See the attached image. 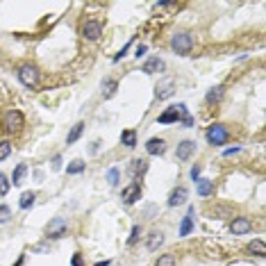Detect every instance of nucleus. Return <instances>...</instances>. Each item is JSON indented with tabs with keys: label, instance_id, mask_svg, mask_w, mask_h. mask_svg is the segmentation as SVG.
Returning a JSON list of instances; mask_svg holds the SVG:
<instances>
[{
	"label": "nucleus",
	"instance_id": "nucleus-3",
	"mask_svg": "<svg viewBox=\"0 0 266 266\" xmlns=\"http://www.w3.org/2000/svg\"><path fill=\"white\" fill-rule=\"evenodd\" d=\"M18 80H21L23 87L34 89L39 84V71L32 66V64H23V66L18 68Z\"/></svg>",
	"mask_w": 266,
	"mask_h": 266
},
{
	"label": "nucleus",
	"instance_id": "nucleus-36",
	"mask_svg": "<svg viewBox=\"0 0 266 266\" xmlns=\"http://www.w3.org/2000/svg\"><path fill=\"white\" fill-rule=\"evenodd\" d=\"M198 177H200V166H198V164H196V166H191V180H193V182H196Z\"/></svg>",
	"mask_w": 266,
	"mask_h": 266
},
{
	"label": "nucleus",
	"instance_id": "nucleus-15",
	"mask_svg": "<svg viewBox=\"0 0 266 266\" xmlns=\"http://www.w3.org/2000/svg\"><path fill=\"white\" fill-rule=\"evenodd\" d=\"M193 207H189V212H187V216L182 219V223H180V236H189L193 232Z\"/></svg>",
	"mask_w": 266,
	"mask_h": 266
},
{
	"label": "nucleus",
	"instance_id": "nucleus-24",
	"mask_svg": "<svg viewBox=\"0 0 266 266\" xmlns=\"http://www.w3.org/2000/svg\"><path fill=\"white\" fill-rule=\"evenodd\" d=\"M87 169V162H82V159H75V162H71L66 166V173L68 175H78V173H82V171Z\"/></svg>",
	"mask_w": 266,
	"mask_h": 266
},
{
	"label": "nucleus",
	"instance_id": "nucleus-37",
	"mask_svg": "<svg viewBox=\"0 0 266 266\" xmlns=\"http://www.w3.org/2000/svg\"><path fill=\"white\" fill-rule=\"evenodd\" d=\"M59 166H62V157H55V159H52V169H55V171H57L59 169Z\"/></svg>",
	"mask_w": 266,
	"mask_h": 266
},
{
	"label": "nucleus",
	"instance_id": "nucleus-2",
	"mask_svg": "<svg viewBox=\"0 0 266 266\" xmlns=\"http://www.w3.org/2000/svg\"><path fill=\"white\" fill-rule=\"evenodd\" d=\"M171 48L177 52V55H189L193 48V39L189 32H177V34H173V39H171Z\"/></svg>",
	"mask_w": 266,
	"mask_h": 266
},
{
	"label": "nucleus",
	"instance_id": "nucleus-4",
	"mask_svg": "<svg viewBox=\"0 0 266 266\" xmlns=\"http://www.w3.org/2000/svg\"><path fill=\"white\" fill-rule=\"evenodd\" d=\"M23 123H25V118H23V114L18 110H9L2 116V125H5L7 132H18L23 127Z\"/></svg>",
	"mask_w": 266,
	"mask_h": 266
},
{
	"label": "nucleus",
	"instance_id": "nucleus-1",
	"mask_svg": "<svg viewBox=\"0 0 266 266\" xmlns=\"http://www.w3.org/2000/svg\"><path fill=\"white\" fill-rule=\"evenodd\" d=\"M205 137H207V143H212V146H223V143H228L230 132H228V127H225V125L214 123V125L207 127Z\"/></svg>",
	"mask_w": 266,
	"mask_h": 266
},
{
	"label": "nucleus",
	"instance_id": "nucleus-38",
	"mask_svg": "<svg viewBox=\"0 0 266 266\" xmlns=\"http://www.w3.org/2000/svg\"><path fill=\"white\" fill-rule=\"evenodd\" d=\"M239 150H241V148H239V146H235V148H228V150H225L223 155H235V153H239Z\"/></svg>",
	"mask_w": 266,
	"mask_h": 266
},
{
	"label": "nucleus",
	"instance_id": "nucleus-41",
	"mask_svg": "<svg viewBox=\"0 0 266 266\" xmlns=\"http://www.w3.org/2000/svg\"><path fill=\"white\" fill-rule=\"evenodd\" d=\"M23 262H25V257L21 255V257H18V262H16V266H23Z\"/></svg>",
	"mask_w": 266,
	"mask_h": 266
},
{
	"label": "nucleus",
	"instance_id": "nucleus-21",
	"mask_svg": "<svg viewBox=\"0 0 266 266\" xmlns=\"http://www.w3.org/2000/svg\"><path fill=\"white\" fill-rule=\"evenodd\" d=\"M82 132H84V123H75V125L71 127L68 137H66V143H75V141L82 137Z\"/></svg>",
	"mask_w": 266,
	"mask_h": 266
},
{
	"label": "nucleus",
	"instance_id": "nucleus-13",
	"mask_svg": "<svg viewBox=\"0 0 266 266\" xmlns=\"http://www.w3.org/2000/svg\"><path fill=\"white\" fill-rule=\"evenodd\" d=\"M196 191H198L200 198H207L214 193V180H205V177H198L196 180Z\"/></svg>",
	"mask_w": 266,
	"mask_h": 266
},
{
	"label": "nucleus",
	"instance_id": "nucleus-8",
	"mask_svg": "<svg viewBox=\"0 0 266 266\" xmlns=\"http://www.w3.org/2000/svg\"><path fill=\"white\" fill-rule=\"evenodd\" d=\"M46 232H48V236L50 239H57V236H62L64 232H66V219H52L50 223H48V228H46Z\"/></svg>",
	"mask_w": 266,
	"mask_h": 266
},
{
	"label": "nucleus",
	"instance_id": "nucleus-12",
	"mask_svg": "<svg viewBox=\"0 0 266 266\" xmlns=\"http://www.w3.org/2000/svg\"><path fill=\"white\" fill-rule=\"evenodd\" d=\"M187 196H189V191H187L185 187H177V189H173L169 196V207H180L187 203Z\"/></svg>",
	"mask_w": 266,
	"mask_h": 266
},
{
	"label": "nucleus",
	"instance_id": "nucleus-31",
	"mask_svg": "<svg viewBox=\"0 0 266 266\" xmlns=\"http://www.w3.org/2000/svg\"><path fill=\"white\" fill-rule=\"evenodd\" d=\"M157 266H175V257L173 255H162L157 259Z\"/></svg>",
	"mask_w": 266,
	"mask_h": 266
},
{
	"label": "nucleus",
	"instance_id": "nucleus-14",
	"mask_svg": "<svg viewBox=\"0 0 266 266\" xmlns=\"http://www.w3.org/2000/svg\"><path fill=\"white\" fill-rule=\"evenodd\" d=\"M177 121H180V111H177V107H169V110L162 111L159 118H157L159 125H169V123H177Z\"/></svg>",
	"mask_w": 266,
	"mask_h": 266
},
{
	"label": "nucleus",
	"instance_id": "nucleus-16",
	"mask_svg": "<svg viewBox=\"0 0 266 266\" xmlns=\"http://www.w3.org/2000/svg\"><path fill=\"white\" fill-rule=\"evenodd\" d=\"M143 73H148V75H153V73H159V71H164V59H159V57H150L143 64V68H141Z\"/></svg>",
	"mask_w": 266,
	"mask_h": 266
},
{
	"label": "nucleus",
	"instance_id": "nucleus-23",
	"mask_svg": "<svg viewBox=\"0 0 266 266\" xmlns=\"http://www.w3.org/2000/svg\"><path fill=\"white\" fill-rule=\"evenodd\" d=\"M146 171H148V162H146V159H134V162H132V175L134 177H141Z\"/></svg>",
	"mask_w": 266,
	"mask_h": 266
},
{
	"label": "nucleus",
	"instance_id": "nucleus-7",
	"mask_svg": "<svg viewBox=\"0 0 266 266\" xmlns=\"http://www.w3.org/2000/svg\"><path fill=\"white\" fill-rule=\"evenodd\" d=\"M141 193H143V191H141V185L134 180V182H130V185L123 189V196H121V198H123L125 205H134V203L141 198Z\"/></svg>",
	"mask_w": 266,
	"mask_h": 266
},
{
	"label": "nucleus",
	"instance_id": "nucleus-11",
	"mask_svg": "<svg viewBox=\"0 0 266 266\" xmlns=\"http://www.w3.org/2000/svg\"><path fill=\"white\" fill-rule=\"evenodd\" d=\"M230 232L232 235H248L250 232V221L244 219V216H236L235 221L230 223Z\"/></svg>",
	"mask_w": 266,
	"mask_h": 266
},
{
	"label": "nucleus",
	"instance_id": "nucleus-10",
	"mask_svg": "<svg viewBox=\"0 0 266 266\" xmlns=\"http://www.w3.org/2000/svg\"><path fill=\"white\" fill-rule=\"evenodd\" d=\"M175 82L171 80V78H166V80H162L159 84L155 87V96L159 98V100H164V98H169V96H173V91H175Z\"/></svg>",
	"mask_w": 266,
	"mask_h": 266
},
{
	"label": "nucleus",
	"instance_id": "nucleus-22",
	"mask_svg": "<svg viewBox=\"0 0 266 266\" xmlns=\"http://www.w3.org/2000/svg\"><path fill=\"white\" fill-rule=\"evenodd\" d=\"M116 87H118V82L111 80V78H107V80L103 82V98H111V96H114V94H116Z\"/></svg>",
	"mask_w": 266,
	"mask_h": 266
},
{
	"label": "nucleus",
	"instance_id": "nucleus-28",
	"mask_svg": "<svg viewBox=\"0 0 266 266\" xmlns=\"http://www.w3.org/2000/svg\"><path fill=\"white\" fill-rule=\"evenodd\" d=\"M12 155V143L9 141H0V162Z\"/></svg>",
	"mask_w": 266,
	"mask_h": 266
},
{
	"label": "nucleus",
	"instance_id": "nucleus-25",
	"mask_svg": "<svg viewBox=\"0 0 266 266\" xmlns=\"http://www.w3.org/2000/svg\"><path fill=\"white\" fill-rule=\"evenodd\" d=\"M25 171H28V166L25 164H18L14 169V173H12V180L9 182H14V185H21L23 182V175H25Z\"/></svg>",
	"mask_w": 266,
	"mask_h": 266
},
{
	"label": "nucleus",
	"instance_id": "nucleus-27",
	"mask_svg": "<svg viewBox=\"0 0 266 266\" xmlns=\"http://www.w3.org/2000/svg\"><path fill=\"white\" fill-rule=\"evenodd\" d=\"M118 180H121V171H118L116 166L107 171V182H110V187H116V185H118Z\"/></svg>",
	"mask_w": 266,
	"mask_h": 266
},
{
	"label": "nucleus",
	"instance_id": "nucleus-17",
	"mask_svg": "<svg viewBox=\"0 0 266 266\" xmlns=\"http://www.w3.org/2000/svg\"><path fill=\"white\" fill-rule=\"evenodd\" d=\"M164 244V232H159V230H155V232H150L148 235V250H157L159 246Z\"/></svg>",
	"mask_w": 266,
	"mask_h": 266
},
{
	"label": "nucleus",
	"instance_id": "nucleus-18",
	"mask_svg": "<svg viewBox=\"0 0 266 266\" xmlns=\"http://www.w3.org/2000/svg\"><path fill=\"white\" fill-rule=\"evenodd\" d=\"M223 94H225V89H223V87H212L209 91H207L205 100L209 105H216V103H221V100H223Z\"/></svg>",
	"mask_w": 266,
	"mask_h": 266
},
{
	"label": "nucleus",
	"instance_id": "nucleus-29",
	"mask_svg": "<svg viewBox=\"0 0 266 266\" xmlns=\"http://www.w3.org/2000/svg\"><path fill=\"white\" fill-rule=\"evenodd\" d=\"M9 219H12V209L7 205H0V225L9 223Z\"/></svg>",
	"mask_w": 266,
	"mask_h": 266
},
{
	"label": "nucleus",
	"instance_id": "nucleus-40",
	"mask_svg": "<svg viewBox=\"0 0 266 266\" xmlns=\"http://www.w3.org/2000/svg\"><path fill=\"white\" fill-rule=\"evenodd\" d=\"M110 264H111L110 259H105V262H98V264H96V266H110Z\"/></svg>",
	"mask_w": 266,
	"mask_h": 266
},
{
	"label": "nucleus",
	"instance_id": "nucleus-33",
	"mask_svg": "<svg viewBox=\"0 0 266 266\" xmlns=\"http://www.w3.org/2000/svg\"><path fill=\"white\" fill-rule=\"evenodd\" d=\"M130 46H132V41H130V44H125V46H123V50L114 55V62H121V59L125 57V55H127V50H130Z\"/></svg>",
	"mask_w": 266,
	"mask_h": 266
},
{
	"label": "nucleus",
	"instance_id": "nucleus-6",
	"mask_svg": "<svg viewBox=\"0 0 266 266\" xmlns=\"http://www.w3.org/2000/svg\"><path fill=\"white\" fill-rule=\"evenodd\" d=\"M196 153V141L191 139H185V141H180L175 148V157L180 159V162H187V159H191V155Z\"/></svg>",
	"mask_w": 266,
	"mask_h": 266
},
{
	"label": "nucleus",
	"instance_id": "nucleus-30",
	"mask_svg": "<svg viewBox=\"0 0 266 266\" xmlns=\"http://www.w3.org/2000/svg\"><path fill=\"white\" fill-rule=\"evenodd\" d=\"M9 187H12V182L7 180V175H2V173H0V196H7Z\"/></svg>",
	"mask_w": 266,
	"mask_h": 266
},
{
	"label": "nucleus",
	"instance_id": "nucleus-35",
	"mask_svg": "<svg viewBox=\"0 0 266 266\" xmlns=\"http://www.w3.org/2000/svg\"><path fill=\"white\" fill-rule=\"evenodd\" d=\"M146 50H148V46L146 44H141V46H137V52H134V55H137V57H143V55H146Z\"/></svg>",
	"mask_w": 266,
	"mask_h": 266
},
{
	"label": "nucleus",
	"instance_id": "nucleus-19",
	"mask_svg": "<svg viewBox=\"0 0 266 266\" xmlns=\"http://www.w3.org/2000/svg\"><path fill=\"white\" fill-rule=\"evenodd\" d=\"M248 252L257 255V257H264L266 255V244L262 241V239H252L250 244H248Z\"/></svg>",
	"mask_w": 266,
	"mask_h": 266
},
{
	"label": "nucleus",
	"instance_id": "nucleus-20",
	"mask_svg": "<svg viewBox=\"0 0 266 266\" xmlns=\"http://www.w3.org/2000/svg\"><path fill=\"white\" fill-rule=\"evenodd\" d=\"M121 143L125 148H134L137 146V132L134 130H123L121 132Z\"/></svg>",
	"mask_w": 266,
	"mask_h": 266
},
{
	"label": "nucleus",
	"instance_id": "nucleus-5",
	"mask_svg": "<svg viewBox=\"0 0 266 266\" xmlns=\"http://www.w3.org/2000/svg\"><path fill=\"white\" fill-rule=\"evenodd\" d=\"M100 34H103V23L100 21H87L82 25V37L89 39V41L100 39Z\"/></svg>",
	"mask_w": 266,
	"mask_h": 266
},
{
	"label": "nucleus",
	"instance_id": "nucleus-9",
	"mask_svg": "<svg viewBox=\"0 0 266 266\" xmlns=\"http://www.w3.org/2000/svg\"><path fill=\"white\" fill-rule=\"evenodd\" d=\"M146 153H148V155H155V157L164 155V153H166V141H164V139H157V137L148 139V143H146Z\"/></svg>",
	"mask_w": 266,
	"mask_h": 266
},
{
	"label": "nucleus",
	"instance_id": "nucleus-32",
	"mask_svg": "<svg viewBox=\"0 0 266 266\" xmlns=\"http://www.w3.org/2000/svg\"><path fill=\"white\" fill-rule=\"evenodd\" d=\"M139 232H141V228H139V225H134L132 235H130V239H127V246H134L137 241H139Z\"/></svg>",
	"mask_w": 266,
	"mask_h": 266
},
{
	"label": "nucleus",
	"instance_id": "nucleus-26",
	"mask_svg": "<svg viewBox=\"0 0 266 266\" xmlns=\"http://www.w3.org/2000/svg\"><path fill=\"white\" fill-rule=\"evenodd\" d=\"M34 198H37V196H34V193L32 191H25L21 196V203H18V205H21V209H30V207L34 205Z\"/></svg>",
	"mask_w": 266,
	"mask_h": 266
},
{
	"label": "nucleus",
	"instance_id": "nucleus-39",
	"mask_svg": "<svg viewBox=\"0 0 266 266\" xmlns=\"http://www.w3.org/2000/svg\"><path fill=\"white\" fill-rule=\"evenodd\" d=\"M71 264H73V266H82V257H80V255H75V257L71 259Z\"/></svg>",
	"mask_w": 266,
	"mask_h": 266
},
{
	"label": "nucleus",
	"instance_id": "nucleus-34",
	"mask_svg": "<svg viewBox=\"0 0 266 266\" xmlns=\"http://www.w3.org/2000/svg\"><path fill=\"white\" fill-rule=\"evenodd\" d=\"M212 214H219L216 219H223V216H230V209L228 207H216V209H212Z\"/></svg>",
	"mask_w": 266,
	"mask_h": 266
}]
</instances>
